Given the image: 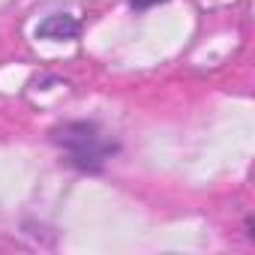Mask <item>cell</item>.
I'll use <instances>...</instances> for the list:
<instances>
[{
    "mask_svg": "<svg viewBox=\"0 0 255 255\" xmlns=\"http://www.w3.org/2000/svg\"><path fill=\"white\" fill-rule=\"evenodd\" d=\"M48 141L60 150L63 162L81 174H102L105 162L120 153V141L111 138L96 120H66L48 132Z\"/></svg>",
    "mask_w": 255,
    "mask_h": 255,
    "instance_id": "cell-1",
    "label": "cell"
},
{
    "mask_svg": "<svg viewBox=\"0 0 255 255\" xmlns=\"http://www.w3.org/2000/svg\"><path fill=\"white\" fill-rule=\"evenodd\" d=\"M81 33V21L75 15H48L45 21L36 24V39H54V42H63V39H78Z\"/></svg>",
    "mask_w": 255,
    "mask_h": 255,
    "instance_id": "cell-2",
    "label": "cell"
},
{
    "mask_svg": "<svg viewBox=\"0 0 255 255\" xmlns=\"http://www.w3.org/2000/svg\"><path fill=\"white\" fill-rule=\"evenodd\" d=\"M159 3H168V0H129V6H132L135 12H144V9H153V6H159Z\"/></svg>",
    "mask_w": 255,
    "mask_h": 255,
    "instance_id": "cell-3",
    "label": "cell"
},
{
    "mask_svg": "<svg viewBox=\"0 0 255 255\" xmlns=\"http://www.w3.org/2000/svg\"><path fill=\"white\" fill-rule=\"evenodd\" d=\"M252 228H255V225H252V216H246V237H249V240H255V231H252Z\"/></svg>",
    "mask_w": 255,
    "mask_h": 255,
    "instance_id": "cell-4",
    "label": "cell"
}]
</instances>
